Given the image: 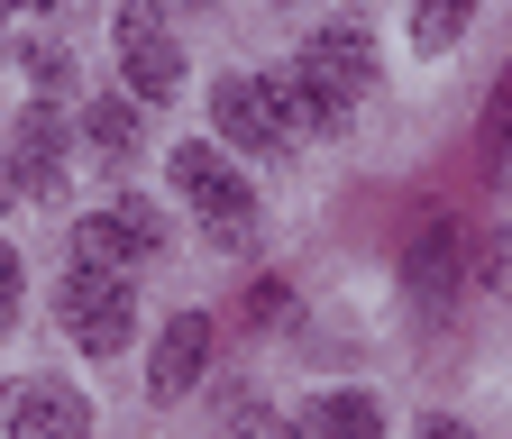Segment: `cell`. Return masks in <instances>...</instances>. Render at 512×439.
Listing matches in <instances>:
<instances>
[{"label": "cell", "instance_id": "9", "mask_svg": "<svg viewBox=\"0 0 512 439\" xmlns=\"http://www.w3.org/2000/svg\"><path fill=\"white\" fill-rule=\"evenodd\" d=\"M302 65L330 83V92H348V101H357V92L375 83V46H366V28H320V37L302 46Z\"/></svg>", "mask_w": 512, "mask_h": 439}, {"label": "cell", "instance_id": "14", "mask_svg": "<svg viewBox=\"0 0 512 439\" xmlns=\"http://www.w3.org/2000/svg\"><path fill=\"white\" fill-rule=\"evenodd\" d=\"M28 74H37L46 92H64V83H74V74H64V55H55V46H28Z\"/></svg>", "mask_w": 512, "mask_h": 439}, {"label": "cell", "instance_id": "20", "mask_svg": "<svg viewBox=\"0 0 512 439\" xmlns=\"http://www.w3.org/2000/svg\"><path fill=\"white\" fill-rule=\"evenodd\" d=\"M0 19H10V0H0Z\"/></svg>", "mask_w": 512, "mask_h": 439}, {"label": "cell", "instance_id": "15", "mask_svg": "<svg viewBox=\"0 0 512 439\" xmlns=\"http://www.w3.org/2000/svg\"><path fill=\"white\" fill-rule=\"evenodd\" d=\"M10 321H19V257L0 247V330H10Z\"/></svg>", "mask_w": 512, "mask_h": 439}, {"label": "cell", "instance_id": "2", "mask_svg": "<svg viewBox=\"0 0 512 439\" xmlns=\"http://www.w3.org/2000/svg\"><path fill=\"white\" fill-rule=\"evenodd\" d=\"M55 311H64V330H74V348H92V357H119L128 330H138L128 275H110V266H74V275H64V293H55Z\"/></svg>", "mask_w": 512, "mask_h": 439}, {"label": "cell", "instance_id": "3", "mask_svg": "<svg viewBox=\"0 0 512 439\" xmlns=\"http://www.w3.org/2000/svg\"><path fill=\"white\" fill-rule=\"evenodd\" d=\"M165 247V220L147 211V202H110V211H92V220H74V266H138V257H156Z\"/></svg>", "mask_w": 512, "mask_h": 439}, {"label": "cell", "instance_id": "7", "mask_svg": "<svg viewBox=\"0 0 512 439\" xmlns=\"http://www.w3.org/2000/svg\"><path fill=\"white\" fill-rule=\"evenodd\" d=\"M10 439H92V403L55 375H28L10 394Z\"/></svg>", "mask_w": 512, "mask_h": 439}, {"label": "cell", "instance_id": "11", "mask_svg": "<svg viewBox=\"0 0 512 439\" xmlns=\"http://www.w3.org/2000/svg\"><path fill=\"white\" fill-rule=\"evenodd\" d=\"M302 439H384V412L366 394H311L302 403Z\"/></svg>", "mask_w": 512, "mask_h": 439}, {"label": "cell", "instance_id": "18", "mask_svg": "<svg viewBox=\"0 0 512 439\" xmlns=\"http://www.w3.org/2000/svg\"><path fill=\"white\" fill-rule=\"evenodd\" d=\"M174 10H211V0H174Z\"/></svg>", "mask_w": 512, "mask_h": 439}, {"label": "cell", "instance_id": "16", "mask_svg": "<svg viewBox=\"0 0 512 439\" xmlns=\"http://www.w3.org/2000/svg\"><path fill=\"white\" fill-rule=\"evenodd\" d=\"M238 439H302V430H275L266 412H238Z\"/></svg>", "mask_w": 512, "mask_h": 439}, {"label": "cell", "instance_id": "19", "mask_svg": "<svg viewBox=\"0 0 512 439\" xmlns=\"http://www.w3.org/2000/svg\"><path fill=\"white\" fill-rule=\"evenodd\" d=\"M28 10H55V0H28Z\"/></svg>", "mask_w": 512, "mask_h": 439}, {"label": "cell", "instance_id": "4", "mask_svg": "<svg viewBox=\"0 0 512 439\" xmlns=\"http://www.w3.org/2000/svg\"><path fill=\"white\" fill-rule=\"evenodd\" d=\"M119 74H128V92L138 101H174V83H183V46L165 37V19L156 10H119Z\"/></svg>", "mask_w": 512, "mask_h": 439}, {"label": "cell", "instance_id": "17", "mask_svg": "<svg viewBox=\"0 0 512 439\" xmlns=\"http://www.w3.org/2000/svg\"><path fill=\"white\" fill-rule=\"evenodd\" d=\"M421 439H476L467 421H421Z\"/></svg>", "mask_w": 512, "mask_h": 439}, {"label": "cell", "instance_id": "6", "mask_svg": "<svg viewBox=\"0 0 512 439\" xmlns=\"http://www.w3.org/2000/svg\"><path fill=\"white\" fill-rule=\"evenodd\" d=\"M202 366H211V311H174L165 339H156V366H147V394L183 403L192 385H202Z\"/></svg>", "mask_w": 512, "mask_h": 439}, {"label": "cell", "instance_id": "8", "mask_svg": "<svg viewBox=\"0 0 512 439\" xmlns=\"http://www.w3.org/2000/svg\"><path fill=\"white\" fill-rule=\"evenodd\" d=\"M64 147H74V138H64V119L37 101L28 119H19V129H10V183H19V193H55V183H64Z\"/></svg>", "mask_w": 512, "mask_h": 439}, {"label": "cell", "instance_id": "10", "mask_svg": "<svg viewBox=\"0 0 512 439\" xmlns=\"http://www.w3.org/2000/svg\"><path fill=\"white\" fill-rule=\"evenodd\" d=\"M266 92H275V110H284V129H348V92H330V83H320L311 65L275 74Z\"/></svg>", "mask_w": 512, "mask_h": 439}, {"label": "cell", "instance_id": "12", "mask_svg": "<svg viewBox=\"0 0 512 439\" xmlns=\"http://www.w3.org/2000/svg\"><path fill=\"white\" fill-rule=\"evenodd\" d=\"M83 138H92L101 165H128V156H138V101H92L83 110Z\"/></svg>", "mask_w": 512, "mask_h": 439}, {"label": "cell", "instance_id": "1", "mask_svg": "<svg viewBox=\"0 0 512 439\" xmlns=\"http://www.w3.org/2000/svg\"><path fill=\"white\" fill-rule=\"evenodd\" d=\"M174 193L202 211V229L220 247H247L256 238V193H247L238 165H220V147H174Z\"/></svg>", "mask_w": 512, "mask_h": 439}, {"label": "cell", "instance_id": "5", "mask_svg": "<svg viewBox=\"0 0 512 439\" xmlns=\"http://www.w3.org/2000/svg\"><path fill=\"white\" fill-rule=\"evenodd\" d=\"M211 119H220V138L229 147H247V156H275L293 129H284V110H275V92L256 83V74H229L220 92H211Z\"/></svg>", "mask_w": 512, "mask_h": 439}, {"label": "cell", "instance_id": "13", "mask_svg": "<svg viewBox=\"0 0 512 439\" xmlns=\"http://www.w3.org/2000/svg\"><path fill=\"white\" fill-rule=\"evenodd\" d=\"M467 19H476V0H421V10H412V46H421V55L458 46V37H467Z\"/></svg>", "mask_w": 512, "mask_h": 439}]
</instances>
